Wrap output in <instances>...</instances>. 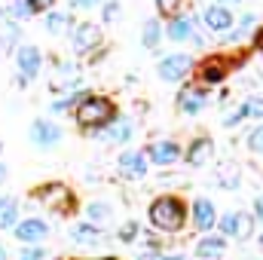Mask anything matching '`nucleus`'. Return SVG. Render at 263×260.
I'll return each instance as SVG.
<instances>
[{"instance_id": "58836bf2", "label": "nucleus", "mask_w": 263, "mask_h": 260, "mask_svg": "<svg viewBox=\"0 0 263 260\" xmlns=\"http://www.w3.org/2000/svg\"><path fill=\"white\" fill-rule=\"evenodd\" d=\"M165 260H190V257H187V254H181V251H172Z\"/></svg>"}, {"instance_id": "72a5a7b5", "label": "nucleus", "mask_w": 263, "mask_h": 260, "mask_svg": "<svg viewBox=\"0 0 263 260\" xmlns=\"http://www.w3.org/2000/svg\"><path fill=\"white\" fill-rule=\"evenodd\" d=\"M67 3H70L73 9H95L101 0H67Z\"/></svg>"}, {"instance_id": "7ed1b4c3", "label": "nucleus", "mask_w": 263, "mask_h": 260, "mask_svg": "<svg viewBox=\"0 0 263 260\" xmlns=\"http://www.w3.org/2000/svg\"><path fill=\"white\" fill-rule=\"evenodd\" d=\"M31 199H37L43 208H49V211H55L62 217L73 211V190L67 184H62V181H46V184L34 187L31 190Z\"/></svg>"}, {"instance_id": "5701e85b", "label": "nucleus", "mask_w": 263, "mask_h": 260, "mask_svg": "<svg viewBox=\"0 0 263 260\" xmlns=\"http://www.w3.org/2000/svg\"><path fill=\"white\" fill-rule=\"evenodd\" d=\"M132 135H135V132H132L129 120H114V123H110V129L104 132V141H107V144H126Z\"/></svg>"}, {"instance_id": "393cba45", "label": "nucleus", "mask_w": 263, "mask_h": 260, "mask_svg": "<svg viewBox=\"0 0 263 260\" xmlns=\"http://www.w3.org/2000/svg\"><path fill=\"white\" fill-rule=\"evenodd\" d=\"M110 214H114V211H110L107 202H89V205H86V217H89V224H95V227L104 224V220H110Z\"/></svg>"}, {"instance_id": "39448f33", "label": "nucleus", "mask_w": 263, "mask_h": 260, "mask_svg": "<svg viewBox=\"0 0 263 260\" xmlns=\"http://www.w3.org/2000/svg\"><path fill=\"white\" fill-rule=\"evenodd\" d=\"M217 230H220L223 239L233 236V239H242L245 242L254 233V214H248V211H230V214H223L217 220Z\"/></svg>"}, {"instance_id": "9b49d317", "label": "nucleus", "mask_w": 263, "mask_h": 260, "mask_svg": "<svg viewBox=\"0 0 263 260\" xmlns=\"http://www.w3.org/2000/svg\"><path fill=\"white\" fill-rule=\"evenodd\" d=\"M147 156H150V162H156V165H175V162L181 159V147H178V141L162 138V141H153V144L147 147Z\"/></svg>"}, {"instance_id": "bb28decb", "label": "nucleus", "mask_w": 263, "mask_h": 260, "mask_svg": "<svg viewBox=\"0 0 263 260\" xmlns=\"http://www.w3.org/2000/svg\"><path fill=\"white\" fill-rule=\"evenodd\" d=\"M248 150L257 153V156H263V123L257 126V129L248 132Z\"/></svg>"}, {"instance_id": "412c9836", "label": "nucleus", "mask_w": 263, "mask_h": 260, "mask_svg": "<svg viewBox=\"0 0 263 260\" xmlns=\"http://www.w3.org/2000/svg\"><path fill=\"white\" fill-rule=\"evenodd\" d=\"M70 239H73L77 245H98V242H101V230L86 220V224H77V227L70 230Z\"/></svg>"}, {"instance_id": "cd10ccee", "label": "nucleus", "mask_w": 263, "mask_h": 260, "mask_svg": "<svg viewBox=\"0 0 263 260\" xmlns=\"http://www.w3.org/2000/svg\"><path fill=\"white\" fill-rule=\"evenodd\" d=\"M156 9L159 15H181V0H156Z\"/></svg>"}, {"instance_id": "4c0bfd02", "label": "nucleus", "mask_w": 263, "mask_h": 260, "mask_svg": "<svg viewBox=\"0 0 263 260\" xmlns=\"http://www.w3.org/2000/svg\"><path fill=\"white\" fill-rule=\"evenodd\" d=\"M6 178H9V169H6V165H3V162H0V187H3V184H6Z\"/></svg>"}, {"instance_id": "1a4fd4ad", "label": "nucleus", "mask_w": 263, "mask_h": 260, "mask_svg": "<svg viewBox=\"0 0 263 260\" xmlns=\"http://www.w3.org/2000/svg\"><path fill=\"white\" fill-rule=\"evenodd\" d=\"M31 141H34V147H40V150H52L55 144H62V129H59L52 120L40 117V120L31 123Z\"/></svg>"}, {"instance_id": "f257e3e1", "label": "nucleus", "mask_w": 263, "mask_h": 260, "mask_svg": "<svg viewBox=\"0 0 263 260\" xmlns=\"http://www.w3.org/2000/svg\"><path fill=\"white\" fill-rule=\"evenodd\" d=\"M73 120H77V126H80L83 132L107 129V126L117 120V107H114L110 98H104V95H92V92H89V95L77 104Z\"/></svg>"}, {"instance_id": "c85d7f7f", "label": "nucleus", "mask_w": 263, "mask_h": 260, "mask_svg": "<svg viewBox=\"0 0 263 260\" xmlns=\"http://www.w3.org/2000/svg\"><path fill=\"white\" fill-rule=\"evenodd\" d=\"M242 104H245V114H248V117H263V98L260 95H251V98H245Z\"/></svg>"}, {"instance_id": "0eeeda50", "label": "nucleus", "mask_w": 263, "mask_h": 260, "mask_svg": "<svg viewBox=\"0 0 263 260\" xmlns=\"http://www.w3.org/2000/svg\"><path fill=\"white\" fill-rule=\"evenodd\" d=\"M70 43H73V52H77V55L95 52V49L101 46V28L92 25V22H80V25H73V31H70Z\"/></svg>"}, {"instance_id": "b1692460", "label": "nucleus", "mask_w": 263, "mask_h": 260, "mask_svg": "<svg viewBox=\"0 0 263 260\" xmlns=\"http://www.w3.org/2000/svg\"><path fill=\"white\" fill-rule=\"evenodd\" d=\"M86 95H89V92H70V95H59V98L52 101V107H49V110H52V114H67L70 107L77 110V104H80Z\"/></svg>"}, {"instance_id": "ddd939ff", "label": "nucleus", "mask_w": 263, "mask_h": 260, "mask_svg": "<svg viewBox=\"0 0 263 260\" xmlns=\"http://www.w3.org/2000/svg\"><path fill=\"white\" fill-rule=\"evenodd\" d=\"M165 37H168V40H175V43L193 40V37H196V18H193V15H175V18H168Z\"/></svg>"}, {"instance_id": "2f4dec72", "label": "nucleus", "mask_w": 263, "mask_h": 260, "mask_svg": "<svg viewBox=\"0 0 263 260\" xmlns=\"http://www.w3.org/2000/svg\"><path fill=\"white\" fill-rule=\"evenodd\" d=\"M117 236H120V242H126V245H129V242H135V239H138V224H135V220L123 224V230H120Z\"/></svg>"}, {"instance_id": "a211bd4d", "label": "nucleus", "mask_w": 263, "mask_h": 260, "mask_svg": "<svg viewBox=\"0 0 263 260\" xmlns=\"http://www.w3.org/2000/svg\"><path fill=\"white\" fill-rule=\"evenodd\" d=\"M227 254V239L223 236H202L196 242V257L202 260H217Z\"/></svg>"}, {"instance_id": "f704fd0d", "label": "nucleus", "mask_w": 263, "mask_h": 260, "mask_svg": "<svg viewBox=\"0 0 263 260\" xmlns=\"http://www.w3.org/2000/svg\"><path fill=\"white\" fill-rule=\"evenodd\" d=\"M254 217H257V220H263V196H257V199H254Z\"/></svg>"}, {"instance_id": "6e6552de", "label": "nucleus", "mask_w": 263, "mask_h": 260, "mask_svg": "<svg viewBox=\"0 0 263 260\" xmlns=\"http://www.w3.org/2000/svg\"><path fill=\"white\" fill-rule=\"evenodd\" d=\"M12 236L22 242V245H40L46 242L49 236V224L43 217H22L15 227H12Z\"/></svg>"}, {"instance_id": "c756f323", "label": "nucleus", "mask_w": 263, "mask_h": 260, "mask_svg": "<svg viewBox=\"0 0 263 260\" xmlns=\"http://www.w3.org/2000/svg\"><path fill=\"white\" fill-rule=\"evenodd\" d=\"M25 3H28L31 15H40V12H52V6H55V0H25Z\"/></svg>"}, {"instance_id": "473e14b6", "label": "nucleus", "mask_w": 263, "mask_h": 260, "mask_svg": "<svg viewBox=\"0 0 263 260\" xmlns=\"http://www.w3.org/2000/svg\"><path fill=\"white\" fill-rule=\"evenodd\" d=\"M101 15H104V22H114V18L120 15V3H117V0H107V3H104V12H101Z\"/></svg>"}, {"instance_id": "20e7f679", "label": "nucleus", "mask_w": 263, "mask_h": 260, "mask_svg": "<svg viewBox=\"0 0 263 260\" xmlns=\"http://www.w3.org/2000/svg\"><path fill=\"white\" fill-rule=\"evenodd\" d=\"M15 70H18L15 83L25 89V86L43 70V52H40L34 43H22V46H15Z\"/></svg>"}, {"instance_id": "f3484780", "label": "nucleus", "mask_w": 263, "mask_h": 260, "mask_svg": "<svg viewBox=\"0 0 263 260\" xmlns=\"http://www.w3.org/2000/svg\"><path fill=\"white\" fill-rule=\"evenodd\" d=\"M193 224H196V230H202V233L214 230L217 211H214V205H211L208 199H196V202H193Z\"/></svg>"}, {"instance_id": "37998d69", "label": "nucleus", "mask_w": 263, "mask_h": 260, "mask_svg": "<svg viewBox=\"0 0 263 260\" xmlns=\"http://www.w3.org/2000/svg\"><path fill=\"white\" fill-rule=\"evenodd\" d=\"M260 248H263V233H260Z\"/></svg>"}, {"instance_id": "f03ea898", "label": "nucleus", "mask_w": 263, "mask_h": 260, "mask_svg": "<svg viewBox=\"0 0 263 260\" xmlns=\"http://www.w3.org/2000/svg\"><path fill=\"white\" fill-rule=\"evenodd\" d=\"M147 217L159 233H181L187 224V205L178 196H159V199H153Z\"/></svg>"}, {"instance_id": "7c9ffc66", "label": "nucleus", "mask_w": 263, "mask_h": 260, "mask_svg": "<svg viewBox=\"0 0 263 260\" xmlns=\"http://www.w3.org/2000/svg\"><path fill=\"white\" fill-rule=\"evenodd\" d=\"M18 260H46V251H43L40 245H25L22 254H18Z\"/></svg>"}, {"instance_id": "c9c22d12", "label": "nucleus", "mask_w": 263, "mask_h": 260, "mask_svg": "<svg viewBox=\"0 0 263 260\" xmlns=\"http://www.w3.org/2000/svg\"><path fill=\"white\" fill-rule=\"evenodd\" d=\"M138 260H165V254H156V251H147V254H141Z\"/></svg>"}, {"instance_id": "79ce46f5", "label": "nucleus", "mask_w": 263, "mask_h": 260, "mask_svg": "<svg viewBox=\"0 0 263 260\" xmlns=\"http://www.w3.org/2000/svg\"><path fill=\"white\" fill-rule=\"evenodd\" d=\"M46 260H62V257H46Z\"/></svg>"}, {"instance_id": "6ab92c4d", "label": "nucleus", "mask_w": 263, "mask_h": 260, "mask_svg": "<svg viewBox=\"0 0 263 260\" xmlns=\"http://www.w3.org/2000/svg\"><path fill=\"white\" fill-rule=\"evenodd\" d=\"M205 25H208V31H227V28H233V9H227V6H208L205 9Z\"/></svg>"}, {"instance_id": "423d86ee", "label": "nucleus", "mask_w": 263, "mask_h": 260, "mask_svg": "<svg viewBox=\"0 0 263 260\" xmlns=\"http://www.w3.org/2000/svg\"><path fill=\"white\" fill-rule=\"evenodd\" d=\"M190 70H193V55H187V52L165 55V59H159V65H156L159 80H165V83H178V80H184Z\"/></svg>"}, {"instance_id": "f8f14e48", "label": "nucleus", "mask_w": 263, "mask_h": 260, "mask_svg": "<svg viewBox=\"0 0 263 260\" xmlns=\"http://www.w3.org/2000/svg\"><path fill=\"white\" fill-rule=\"evenodd\" d=\"M205 104H208V92H205L202 86H184V89L178 92V107H181V114H187V117L199 114Z\"/></svg>"}, {"instance_id": "c03bdc74", "label": "nucleus", "mask_w": 263, "mask_h": 260, "mask_svg": "<svg viewBox=\"0 0 263 260\" xmlns=\"http://www.w3.org/2000/svg\"><path fill=\"white\" fill-rule=\"evenodd\" d=\"M0 153H3V144H0Z\"/></svg>"}, {"instance_id": "4be33fe9", "label": "nucleus", "mask_w": 263, "mask_h": 260, "mask_svg": "<svg viewBox=\"0 0 263 260\" xmlns=\"http://www.w3.org/2000/svg\"><path fill=\"white\" fill-rule=\"evenodd\" d=\"M159 40H162V25H159V18H147L144 28H141V43H144V49H156Z\"/></svg>"}, {"instance_id": "9d476101", "label": "nucleus", "mask_w": 263, "mask_h": 260, "mask_svg": "<svg viewBox=\"0 0 263 260\" xmlns=\"http://www.w3.org/2000/svg\"><path fill=\"white\" fill-rule=\"evenodd\" d=\"M230 70H233V65H230L223 55H211V59H205V62L199 65V83H202V89H205V86H217V83H223Z\"/></svg>"}, {"instance_id": "ea45409f", "label": "nucleus", "mask_w": 263, "mask_h": 260, "mask_svg": "<svg viewBox=\"0 0 263 260\" xmlns=\"http://www.w3.org/2000/svg\"><path fill=\"white\" fill-rule=\"evenodd\" d=\"M227 3H239V0H217V6H227Z\"/></svg>"}, {"instance_id": "a19ab883", "label": "nucleus", "mask_w": 263, "mask_h": 260, "mask_svg": "<svg viewBox=\"0 0 263 260\" xmlns=\"http://www.w3.org/2000/svg\"><path fill=\"white\" fill-rule=\"evenodd\" d=\"M0 260H9V257H6V248H3V245H0Z\"/></svg>"}, {"instance_id": "a878e982", "label": "nucleus", "mask_w": 263, "mask_h": 260, "mask_svg": "<svg viewBox=\"0 0 263 260\" xmlns=\"http://www.w3.org/2000/svg\"><path fill=\"white\" fill-rule=\"evenodd\" d=\"M6 15L18 25V22H25V18H31V9H28V3L25 0H9V6H6Z\"/></svg>"}, {"instance_id": "4468645a", "label": "nucleus", "mask_w": 263, "mask_h": 260, "mask_svg": "<svg viewBox=\"0 0 263 260\" xmlns=\"http://www.w3.org/2000/svg\"><path fill=\"white\" fill-rule=\"evenodd\" d=\"M214 156V141L208 138V135H202V138H193L190 141V147H187V162L193 165V169H199V165H205L208 159Z\"/></svg>"}, {"instance_id": "2eb2a0df", "label": "nucleus", "mask_w": 263, "mask_h": 260, "mask_svg": "<svg viewBox=\"0 0 263 260\" xmlns=\"http://www.w3.org/2000/svg\"><path fill=\"white\" fill-rule=\"evenodd\" d=\"M73 15L65 12V9H52V12H46V18H43V28H46V34H52V37H65L73 31Z\"/></svg>"}, {"instance_id": "e433bc0d", "label": "nucleus", "mask_w": 263, "mask_h": 260, "mask_svg": "<svg viewBox=\"0 0 263 260\" xmlns=\"http://www.w3.org/2000/svg\"><path fill=\"white\" fill-rule=\"evenodd\" d=\"M254 43H257V49L263 52V28H257V31H254Z\"/></svg>"}, {"instance_id": "dca6fc26", "label": "nucleus", "mask_w": 263, "mask_h": 260, "mask_svg": "<svg viewBox=\"0 0 263 260\" xmlns=\"http://www.w3.org/2000/svg\"><path fill=\"white\" fill-rule=\"evenodd\" d=\"M120 175H126V178H144L147 175V159H144V153H135V150H126V153H120Z\"/></svg>"}, {"instance_id": "aec40b11", "label": "nucleus", "mask_w": 263, "mask_h": 260, "mask_svg": "<svg viewBox=\"0 0 263 260\" xmlns=\"http://www.w3.org/2000/svg\"><path fill=\"white\" fill-rule=\"evenodd\" d=\"M18 220V202L12 196H0V233H9Z\"/></svg>"}]
</instances>
